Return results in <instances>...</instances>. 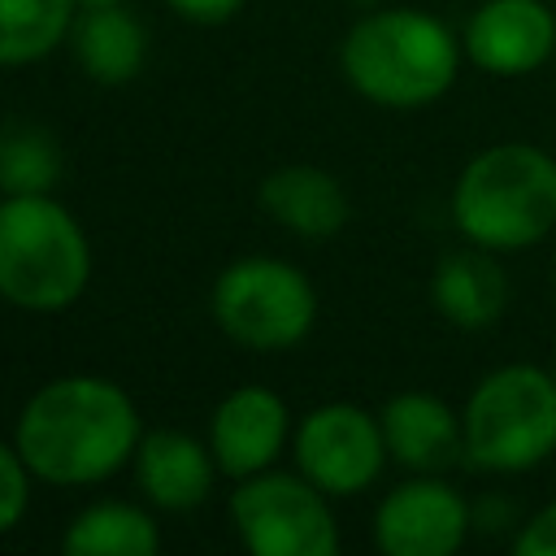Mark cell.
Returning <instances> with one entry per match:
<instances>
[{"label": "cell", "instance_id": "9a60e30c", "mask_svg": "<svg viewBox=\"0 0 556 556\" xmlns=\"http://www.w3.org/2000/svg\"><path fill=\"white\" fill-rule=\"evenodd\" d=\"M256 200H261L269 222H278L282 230H291L300 239H330L352 217L343 182L330 169L304 165V161L300 165H278L274 174H265Z\"/></svg>", "mask_w": 556, "mask_h": 556}, {"label": "cell", "instance_id": "d6986e66", "mask_svg": "<svg viewBox=\"0 0 556 556\" xmlns=\"http://www.w3.org/2000/svg\"><path fill=\"white\" fill-rule=\"evenodd\" d=\"M61 178V148L52 130L35 122L0 126V191L4 195H48Z\"/></svg>", "mask_w": 556, "mask_h": 556}, {"label": "cell", "instance_id": "52a82bcc", "mask_svg": "<svg viewBox=\"0 0 556 556\" xmlns=\"http://www.w3.org/2000/svg\"><path fill=\"white\" fill-rule=\"evenodd\" d=\"M230 521L256 556H334L339 521L330 495L300 469H261L230 491Z\"/></svg>", "mask_w": 556, "mask_h": 556}, {"label": "cell", "instance_id": "2e32d148", "mask_svg": "<svg viewBox=\"0 0 556 556\" xmlns=\"http://www.w3.org/2000/svg\"><path fill=\"white\" fill-rule=\"evenodd\" d=\"M83 74L100 87L130 83L148 61V30L126 4H91L74 17L70 30Z\"/></svg>", "mask_w": 556, "mask_h": 556}, {"label": "cell", "instance_id": "ffe728a7", "mask_svg": "<svg viewBox=\"0 0 556 556\" xmlns=\"http://www.w3.org/2000/svg\"><path fill=\"white\" fill-rule=\"evenodd\" d=\"M30 465L22 460L17 443L0 439V534L17 530L26 508H30Z\"/></svg>", "mask_w": 556, "mask_h": 556}, {"label": "cell", "instance_id": "7a4b0ae2", "mask_svg": "<svg viewBox=\"0 0 556 556\" xmlns=\"http://www.w3.org/2000/svg\"><path fill=\"white\" fill-rule=\"evenodd\" d=\"M460 65V30L408 4L365 9L339 43V70L348 87L361 100L395 113L439 104L456 87Z\"/></svg>", "mask_w": 556, "mask_h": 556}, {"label": "cell", "instance_id": "4316f807", "mask_svg": "<svg viewBox=\"0 0 556 556\" xmlns=\"http://www.w3.org/2000/svg\"><path fill=\"white\" fill-rule=\"evenodd\" d=\"M552 378H556V361H552Z\"/></svg>", "mask_w": 556, "mask_h": 556}, {"label": "cell", "instance_id": "d4e9b609", "mask_svg": "<svg viewBox=\"0 0 556 556\" xmlns=\"http://www.w3.org/2000/svg\"><path fill=\"white\" fill-rule=\"evenodd\" d=\"M356 4H361V9H378L382 0H356Z\"/></svg>", "mask_w": 556, "mask_h": 556}, {"label": "cell", "instance_id": "6da1fadb", "mask_svg": "<svg viewBox=\"0 0 556 556\" xmlns=\"http://www.w3.org/2000/svg\"><path fill=\"white\" fill-rule=\"evenodd\" d=\"M143 439L139 408L126 387L100 374H65L43 382L13 421V443L30 473L48 486H96L113 478Z\"/></svg>", "mask_w": 556, "mask_h": 556}, {"label": "cell", "instance_id": "5bb4252c", "mask_svg": "<svg viewBox=\"0 0 556 556\" xmlns=\"http://www.w3.org/2000/svg\"><path fill=\"white\" fill-rule=\"evenodd\" d=\"M213 447L187 430H143L135 447V482L148 504L165 513H191L208 500L217 478Z\"/></svg>", "mask_w": 556, "mask_h": 556}, {"label": "cell", "instance_id": "7402d4cb", "mask_svg": "<svg viewBox=\"0 0 556 556\" xmlns=\"http://www.w3.org/2000/svg\"><path fill=\"white\" fill-rule=\"evenodd\" d=\"M165 4L178 17L200 22V26H217V22H226V17H235L243 9V0H165Z\"/></svg>", "mask_w": 556, "mask_h": 556}, {"label": "cell", "instance_id": "603a6c76", "mask_svg": "<svg viewBox=\"0 0 556 556\" xmlns=\"http://www.w3.org/2000/svg\"><path fill=\"white\" fill-rule=\"evenodd\" d=\"M521 526V517H517V508L508 504V500H500V495H491V500H478L473 504V530H504V526Z\"/></svg>", "mask_w": 556, "mask_h": 556}, {"label": "cell", "instance_id": "3957f363", "mask_svg": "<svg viewBox=\"0 0 556 556\" xmlns=\"http://www.w3.org/2000/svg\"><path fill=\"white\" fill-rule=\"evenodd\" d=\"M447 208L465 243L530 252L556 230V156L526 139L491 143L460 165Z\"/></svg>", "mask_w": 556, "mask_h": 556}, {"label": "cell", "instance_id": "ac0fdd59", "mask_svg": "<svg viewBox=\"0 0 556 556\" xmlns=\"http://www.w3.org/2000/svg\"><path fill=\"white\" fill-rule=\"evenodd\" d=\"M78 0H0V70H22L52 56L70 30Z\"/></svg>", "mask_w": 556, "mask_h": 556}, {"label": "cell", "instance_id": "e0dca14e", "mask_svg": "<svg viewBox=\"0 0 556 556\" xmlns=\"http://www.w3.org/2000/svg\"><path fill=\"white\" fill-rule=\"evenodd\" d=\"M61 552L65 556H156L161 526L139 504L96 500L65 526Z\"/></svg>", "mask_w": 556, "mask_h": 556}, {"label": "cell", "instance_id": "5b68a950", "mask_svg": "<svg viewBox=\"0 0 556 556\" xmlns=\"http://www.w3.org/2000/svg\"><path fill=\"white\" fill-rule=\"evenodd\" d=\"M465 465L482 473H530L556 456L552 365L508 361L486 369L460 404Z\"/></svg>", "mask_w": 556, "mask_h": 556}, {"label": "cell", "instance_id": "30bf717a", "mask_svg": "<svg viewBox=\"0 0 556 556\" xmlns=\"http://www.w3.org/2000/svg\"><path fill=\"white\" fill-rule=\"evenodd\" d=\"M460 48L491 78H530L556 56V9L547 0H482L460 26Z\"/></svg>", "mask_w": 556, "mask_h": 556}, {"label": "cell", "instance_id": "9c48e42d", "mask_svg": "<svg viewBox=\"0 0 556 556\" xmlns=\"http://www.w3.org/2000/svg\"><path fill=\"white\" fill-rule=\"evenodd\" d=\"M473 530V504L443 473H413L374 508V547L387 556H452Z\"/></svg>", "mask_w": 556, "mask_h": 556}, {"label": "cell", "instance_id": "cb8c5ba5", "mask_svg": "<svg viewBox=\"0 0 556 556\" xmlns=\"http://www.w3.org/2000/svg\"><path fill=\"white\" fill-rule=\"evenodd\" d=\"M91 4H126V0H78V9H91Z\"/></svg>", "mask_w": 556, "mask_h": 556}, {"label": "cell", "instance_id": "484cf974", "mask_svg": "<svg viewBox=\"0 0 556 556\" xmlns=\"http://www.w3.org/2000/svg\"><path fill=\"white\" fill-rule=\"evenodd\" d=\"M552 295H556V256H552Z\"/></svg>", "mask_w": 556, "mask_h": 556}, {"label": "cell", "instance_id": "44dd1931", "mask_svg": "<svg viewBox=\"0 0 556 556\" xmlns=\"http://www.w3.org/2000/svg\"><path fill=\"white\" fill-rule=\"evenodd\" d=\"M513 552L517 556H556V500H547L543 508L521 517V526L513 530Z\"/></svg>", "mask_w": 556, "mask_h": 556}, {"label": "cell", "instance_id": "8992f818", "mask_svg": "<svg viewBox=\"0 0 556 556\" xmlns=\"http://www.w3.org/2000/svg\"><path fill=\"white\" fill-rule=\"evenodd\" d=\"M208 308L230 343L252 352H287L308 339L317 321V291L291 261L239 256L213 278Z\"/></svg>", "mask_w": 556, "mask_h": 556}, {"label": "cell", "instance_id": "8fae6325", "mask_svg": "<svg viewBox=\"0 0 556 556\" xmlns=\"http://www.w3.org/2000/svg\"><path fill=\"white\" fill-rule=\"evenodd\" d=\"M291 439L287 400L269 387H235L217 400L208 417V447L226 478H252L274 469L278 452Z\"/></svg>", "mask_w": 556, "mask_h": 556}, {"label": "cell", "instance_id": "4fadbf2b", "mask_svg": "<svg viewBox=\"0 0 556 556\" xmlns=\"http://www.w3.org/2000/svg\"><path fill=\"white\" fill-rule=\"evenodd\" d=\"M508 274L500 252L465 243L434 261L430 269V300L443 321L456 330H491L508 308Z\"/></svg>", "mask_w": 556, "mask_h": 556}, {"label": "cell", "instance_id": "ba28073f", "mask_svg": "<svg viewBox=\"0 0 556 556\" xmlns=\"http://www.w3.org/2000/svg\"><path fill=\"white\" fill-rule=\"evenodd\" d=\"M291 456L295 469L308 482H317L330 500L369 491L391 460L378 413L352 400H330L308 408L291 430Z\"/></svg>", "mask_w": 556, "mask_h": 556}, {"label": "cell", "instance_id": "277c9868", "mask_svg": "<svg viewBox=\"0 0 556 556\" xmlns=\"http://www.w3.org/2000/svg\"><path fill=\"white\" fill-rule=\"evenodd\" d=\"M91 282V243L78 217L48 195H0V300L61 313Z\"/></svg>", "mask_w": 556, "mask_h": 556}, {"label": "cell", "instance_id": "7c38bea8", "mask_svg": "<svg viewBox=\"0 0 556 556\" xmlns=\"http://www.w3.org/2000/svg\"><path fill=\"white\" fill-rule=\"evenodd\" d=\"M382 439L395 465L408 473H447L465 465V421L460 408L430 391H400L378 413Z\"/></svg>", "mask_w": 556, "mask_h": 556}]
</instances>
